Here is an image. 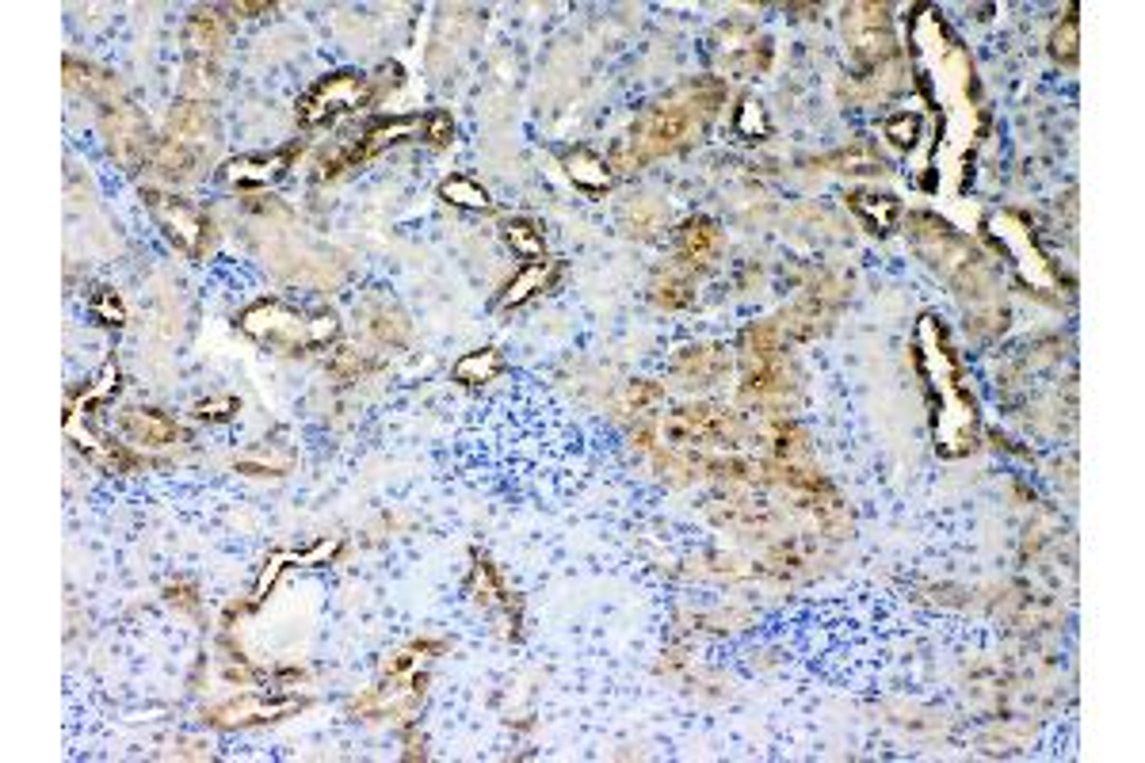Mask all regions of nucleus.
Returning a JSON list of instances; mask_svg holds the SVG:
<instances>
[{
	"label": "nucleus",
	"mask_w": 1145,
	"mask_h": 763,
	"mask_svg": "<svg viewBox=\"0 0 1145 763\" xmlns=\"http://www.w3.org/2000/svg\"><path fill=\"white\" fill-rule=\"evenodd\" d=\"M771 123H768V112H764V104L756 96H745L737 104V115H733V134L745 141H760L768 138Z\"/></svg>",
	"instance_id": "obj_21"
},
{
	"label": "nucleus",
	"mask_w": 1145,
	"mask_h": 763,
	"mask_svg": "<svg viewBox=\"0 0 1145 763\" xmlns=\"http://www.w3.org/2000/svg\"><path fill=\"white\" fill-rule=\"evenodd\" d=\"M916 359L928 379L931 408H936V443L943 454H962L974 447L977 436V413L974 401L962 382V367L954 359L947 333L936 317H920L916 325Z\"/></svg>",
	"instance_id": "obj_1"
},
{
	"label": "nucleus",
	"mask_w": 1145,
	"mask_h": 763,
	"mask_svg": "<svg viewBox=\"0 0 1145 763\" xmlns=\"http://www.w3.org/2000/svg\"><path fill=\"white\" fill-rule=\"evenodd\" d=\"M504 371V359L496 348H478V351H466L462 359L455 363V382L462 385H481V382H496Z\"/></svg>",
	"instance_id": "obj_16"
},
{
	"label": "nucleus",
	"mask_w": 1145,
	"mask_h": 763,
	"mask_svg": "<svg viewBox=\"0 0 1145 763\" xmlns=\"http://www.w3.org/2000/svg\"><path fill=\"white\" fill-rule=\"evenodd\" d=\"M916 134H920V115H913V112H902V115H894V119L886 123V138L894 141V146H902V149L913 146Z\"/></svg>",
	"instance_id": "obj_24"
},
{
	"label": "nucleus",
	"mask_w": 1145,
	"mask_h": 763,
	"mask_svg": "<svg viewBox=\"0 0 1145 763\" xmlns=\"http://www.w3.org/2000/svg\"><path fill=\"white\" fill-rule=\"evenodd\" d=\"M241 333L252 340L267 344V348L283 351V356H298V351L325 348L341 333L336 313H298L283 302H256L237 317Z\"/></svg>",
	"instance_id": "obj_2"
},
{
	"label": "nucleus",
	"mask_w": 1145,
	"mask_h": 763,
	"mask_svg": "<svg viewBox=\"0 0 1145 763\" xmlns=\"http://www.w3.org/2000/svg\"><path fill=\"white\" fill-rule=\"evenodd\" d=\"M222 38H226V20L218 8H199V12H192L187 31H184V46L199 66H207V58H215Z\"/></svg>",
	"instance_id": "obj_13"
},
{
	"label": "nucleus",
	"mask_w": 1145,
	"mask_h": 763,
	"mask_svg": "<svg viewBox=\"0 0 1145 763\" xmlns=\"http://www.w3.org/2000/svg\"><path fill=\"white\" fill-rule=\"evenodd\" d=\"M363 104H367V77L355 73V69H341L333 77H321L306 92L302 104H298V123L302 127H325V123L341 119Z\"/></svg>",
	"instance_id": "obj_3"
},
{
	"label": "nucleus",
	"mask_w": 1145,
	"mask_h": 763,
	"mask_svg": "<svg viewBox=\"0 0 1145 763\" xmlns=\"http://www.w3.org/2000/svg\"><path fill=\"white\" fill-rule=\"evenodd\" d=\"M237 408H241V401H233V397H210V401H199L192 413L199 416V420H226V416H233Z\"/></svg>",
	"instance_id": "obj_25"
},
{
	"label": "nucleus",
	"mask_w": 1145,
	"mask_h": 763,
	"mask_svg": "<svg viewBox=\"0 0 1145 763\" xmlns=\"http://www.w3.org/2000/svg\"><path fill=\"white\" fill-rule=\"evenodd\" d=\"M691 127H695L691 107H657V112H650L634 130L638 161H650V157L676 149L687 134H691Z\"/></svg>",
	"instance_id": "obj_5"
},
{
	"label": "nucleus",
	"mask_w": 1145,
	"mask_h": 763,
	"mask_svg": "<svg viewBox=\"0 0 1145 763\" xmlns=\"http://www.w3.org/2000/svg\"><path fill=\"white\" fill-rule=\"evenodd\" d=\"M542 287H547V264H542V259H539V264H524V271H519L516 279L504 287L501 305H504V310H516V305L531 302V298L539 294Z\"/></svg>",
	"instance_id": "obj_19"
},
{
	"label": "nucleus",
	"mask_w": 1145,
	"mask_h": 763,
	"mask_svg": "<svg viewBox=\"0 0 1145 763\" xmlns=\"http://www.w3.org/2000/svg\"><path fill=\"white\" fill-rule=\"evenodd\" d=\"M1054 46H1057V58H1062V54H1065V61L1077 58V20L1065 23V38H1054Z\"/></svg>",
	"instance_id": "obj_29"
},
{
	"label": "nucleus",
	"mask_w": 1145,
	"mask_h": 763,
	"mask_svg": "<svg viewBox=\"0 0 1145 763\" xmlns=\"http://www.w3.org/2000/svg\"><path fill=\"white\" fill-rule=\"evenodd\" d=\"M290 164V153H267V157H233L222 164V180L229 187H267L279 180Z\"/></svg>",
	"instance_id": "obj_11"
},
{
	"label": "nucleus",
	"mask_w": 1145,
	"mask_h": 763,
	"mask_svg": "<svg viewBox=\"0 0 1145 763\" xmlns=\"http://www.w3.org/2000/svg\"><path fill=\"white\" fill-rule=\"evenodd\" d=\"M714 245H718V230H714V222H707V218H691V222L680 230V253L687 259L710 256L714 253Z\"/></svg>",
	"instance_id": "obj_22"
},
{
	"label": "nucleus",
	"mask_w": 1145,
	"mask_h": 763,
	"mask_svg": "<svg viewBox=\"0 0 1145 763\" xmlns=\"http://www.w3.org/2000/svg\"><path fill=\"white\" fill-rule=\"evenodd\" d=\"M421 127H424V123H416V119H382V123H370V127L359 134V141H355V146L347 149L341 161H333V172H336V169H347V164L367 161V157H375V153H382L386 146H393V141H405L409 134H416Z\"/></svg>",
	"instance_id": "obj_9"
},
{
	"label": "nucleus",
	"mask_w": 1145,
	"mask_h": 763,
	"mask_svg": "<svg viewBox=\"0 0 1145 763\" xmlns=\"http://www.w3.org/2000/svg\"><path fill=\"white\" fill-rule=\"evenodd\" d=\"M92 317L100 321V325H112V328H123L126 325V305L118 302V294L112 287H96V294H92L89 302Z\"/></svg>",
	"instance_id": "obj_23"
},
{
	"label": "nucleus",
	"mask_w": 1145,
	"mask_h": 763,
	"mask_svg": "<svg viewBox=\"0 0 1145 763\" xmlns=\"http://www.w3.org/2000/svg\"><path fill=\"white\" fill-rule=\"evenodd\" d=\"M287 557H290V554H275L272 562H267V569L260 573L256 588H252V603H260V600H264V596H267V588L275 585V577H279V569H283V562H287Z\"/></svg>",
	"instance_id": "obj_27"
},
{
	"label": "nucleus",
	"mask_w": 1145,
	"mask_h": 763,
	"mask_svg": "<svg viewBox=\"0 0 1145 763\" xmlns=\"http://www.w3.org/2000/svg\"><path fill=\"white\" fill-rule=\"evenodd\" d=\"M424 134H428L432 146H447V141H451V134H455L451 115H444V112L428 115V119H424Z\"/></svg>",
	"instance_id": "obj_26"
},
{
	"label": "nucleus",
	"mask_w": 1145,
	"mask_h": 763,
	"mask_svg": "<svg viewBox=\"0 0 1145 763\" xmlns=\"http://www.w3.org/2000/svg\"><path fill=\"white\" fill-rule=\"evenodd\" d=\"M169 600H172V603H180V608H187V611H195V608H199V600H195V588H180V596L169 588Z\"/></svg>",
	"instance_id": "obj_30"
},
{
	"label": "nucleus",
	"mask_w": 1145,
	"mask_h": 763,
	"mask_svg": "<svg viewBox=\"0 0 1145 763\" xmlns=\"http://www.w3.org/2000/svg\"><path fill=\"white\" fill-rule=\"evenodd\" d=\"M439 195H444L451 207H462V210H493V195L470 176H447L444 184H439Z\"/></svg>",
	"instance_id": "obj_18"
},
{
	"label": "nucleus",
	"mask_w": 1145,
	"mask_h": 763,
	"mask_svg": "<svg viewBox=\"0 0 1145 763\" xmlns=\"http://www.w3.org/2000/svg\"><path fill=\"white\" fill-rule=\"evenodd\" d=\"M123 431L141 447H169L180 439V424L164 416L161 408H130L123 416Z\"/></svg>",
	"instance_id": "obj_12"
},
{
	"label": "nucleus",
	"mask_w": 1145,
	"mask_h": 763,
	"mask_svg": "<svg viewBox=\"0 0 1145 763\" xmlns=\"http://www.w3.org/2000/svg\"><path fill=\"white\" fill-rule=\"evenodd\" d=\"M146 203H149L153 222L164 230V238H169L187 259H203V253H207V245H210V218L203 215L199 207H192V203L176 199V195L146 192Z\"/></svg>",
	"instance_id": "obj_4"
},
{
	"label": "nucleus",
	"mask_w": 1145,
	"mask_h": 763,
	"mask_svg": "<svg viewBox=\"0 0 1145 763\" xmlns=\"http://www.w3.org/2000/svg\"><path fill=\"white\" fill-rule=\"evenodd\" d=\"M298 698H264V695H241V698H229V703L215 706L207 714L215 726H252V721H272L283 718V714L298 710Z\"/></svg>",
	"instance_id": "obj_8"
},
{
	"label": "nucleus",
	"mask_w": 1145,
	"mask_h": 763,
	"mask_svg": "<svg viewBox=\"0 0 1145 763\" xmlns=\"http://www.w3.org/2000/svg\"><path fill=\"white\" fill-rule=\"evenodd\" d=\"M844 38H848L851 54L867 61H879L890 46L886 35V12L874 4H851L844 8Z\"/></svg>",
	"instance_id": "obj_6"
},
{
	"label": "nucleus",
	"mask_w": 1145,
	"mask_h": 763,
	"mask_svg": "<svg viewBox=\"0 0 1145 763\" xmlns=\"http://www.w3.org/2000/svg\"><path fill=\"white\" fill-rule=\"evenodd\" d=\"M504 245H508L519 259H527V264H539V259L547 256L542 230L535 222H527V218H512V222L504 226Z\"/></svg>",
	"instance_id": "obj_17"
},
{
	"label": "nucleus",
	"mask_w": 1145,
	"mask_h": 763,
	"mask_svg": "<svg viewBox=\"0 0 1145 763\" xmlns=\"http://www.w3.org/2000/svg\"><path fill=\"white\" fill-rule=\"evenodd\" d=\"M565 176H570L573 187H581V192L588 195H599L615 184L607 161L599 153H592V149H573V153L565 157Z\"/></svg>",
	"instance_id": "obj_14"
},
{
	"label": "nucleus",
	"mask_w": 1145,
	"mask_h": 763,
	"mask_svg": "<svg viewBox=\"0 0 1145 763\" xmlns=\"http://www.w3.org/2000/svg\"><path fill=\"white\" fill-rule=\"evenodd\" d=\"M169 138L180 141V146L207 138V107H199V104H180V107H172Z\"/></svg>",
	"instance_id": "obj_20"
},
{
	"label": "nucleus",
	"mask_w": 1145,
	"mask_h": 763,
	"mask_svg": "<svg viewBox=\"0 0 1145 763\" xmlns=\"http://www.w3.org/2000/svg\"><path fill=\"white\" fill-rule=\"evenodd\" d=\"M993 233H997V238L1005 241L1008 256L1016 259V267H1020L1023 279L1034 282V287H1050V282H1054V275H1050V267H1046V256H1042L1039 248H1034L1031 233L1020 226V218L997 215V218H993Z\"/></svg>",
	"instance_id": "obj_7"
},
{
	"label": "nucleus",
	"mask_w": 1145,
	"mask_h": 763,
	"mask_svg": "<svg viewBox=\"0 0 1145 763\" xmlns=\"http://www.w3.org/2000/svg\"><path fill=\"white\" fill-rule=\"evenodd\" d=\"M851 210L871 226L874 233H890L897 226V215H902V203L894 195H867V192H851L848 195Z\"/></svg>",
	"instance_id": "obj_15"
},
{
	"label": "nucleus",
	"mask_w": 1145,
	"mask_h": 763,
	"mask_svg": "<svg viewBox=\"0 0 1145 763\" xmlns=\"http://www.w3.org/2000/svg\"><path fill=\"white\" fill-rule=\"evenodd\" d=\"M107 134H112V146L115 153L123 157V161H134V157L146 149V119H141V112L134 104H126V100H107Z\"/></svg>",
	"instance_id": "obj_10"
},
{
	"label": "nucleus",
	"mask_w": 1145,
	"mask_h": 763,
	"mask_svg": "<svg viewBox=\"0 0 1145 763\" xmlns=\"http://www.w3.org/2000/svg\"><path fill=\"white\" fill-rule=\"evenodd\" d=\"M833 164H840V172H871L874 169V157L871 153H856V149H851V153H836Z\"/></svg>",
	"instance_id": "obj_28"
}]
</instances>
